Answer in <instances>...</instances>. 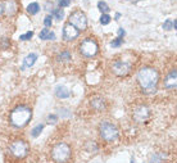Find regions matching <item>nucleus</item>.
Instances as JSON below:
<instances>
[{
    "mask_svg": "<svg viewBox=\"0 0 177 163\" xmlns=\"http://www.w3.org/2000/svg\"><path fill=\"white\" fill-rule=\"evenodd\" d=\"M158 80V72L150 67L141 68L137 73V82L145 94H154L157 91Z\"/></svg>",
    "mask_w": 177,
    "mask_h": 163,
    "instance_id": "f257e3e1",
    "label": "nucleus"
},
{
    "mask_svg": "<svg viewBox=\"0 0 177 163\" xmlns=\"http://www.w3.org/2000/svg\"><path fill=\"white\" fill-rule=\"evenodd\" d=\"M31 117H32L31 109L21 105V107H17L10 113V123L12 126L17 127V129H22V127H25L30 122Z\"/></svg>",
    "mask_w": 177,
    "mask_h": 163,
    "instance_id": "f03ea898",
    "label": "nucleus"
},
{
    "mask_svg": "<svg viewBox=\"0 0 177 163\" xmlns=\"http://www.w3.org/2000/svg\"><path fill=\"white\" fill-rule=\"evenodd\" d=\"M71 157V148L68 144H64V143H59L56 144L53 150H52V158L58 162V163H63L66 162L68 158Z\"/></svg>",
    "mask_w": 177,
    "mask_h": 163,
    "instance_id": "7ed1b4c3",
    "label": "nucleus"
},
{
    "mask_svg": "<svg viewBox=\"0 0 177 163\" xmlns=\"http://www.w3.org/2000/svg\"><path fill=\"white\" fill-rule=\"evenodd\" d=\"M99 132H100V136L105 141H114L118 138L117 127L110 122H103L99 127Z\"/></svg>",
    "mask_w": 177,
    "mask_h": 163,
    "instance_id": "20e7f679",
    "label": "nucleus"
},
{
    "mask_svg": "<svg viewBox=\"0 0 177 163\" xmlns=\"http://www.w3.org/2000/svg\"><path fill=\"white\" fill-rule=\"evenodd\" d=\"M68 21L79 31H85L87 28V18L85 16V13L81 10H75L73 13H71Z\"/></svg>",
    "mask_w": 177,
    "mask_h": 163,
    "instance_id": "39448f33",
    "label": "nucleus"
},
{
    "mask_svg": "<svg viewBox=\"0 0 177 163\" xmlns=\"http://www.w3.org/2000/svg\"><path fill=\"white\" fill-rule=\"evenodd\" d=\"M99 52V46L96 44V41L93 39H86L81 42L80 46V53L83 56H87V58H91V56H95Z\"/></svg>",
    "mask_w": 177,
    "mask_h": 163,
    "instance_id": "423d86ee",
    "label": "nucleus"
},
{
    "mask_svg": "<svg viewBox=\"0 0 177 163\" xmlns=\"http://www.w3.org/2000/svg\"><path fill=\"white\" fill-rule=\"evenodd\" d=\"M10 153L14 155V157H17L19 159L26 158L27 154H28V145L22 140H17V141H14V143H12Z\"/></svg>",
    "mask_w": 177,
    "mask_h": 163,
    "instance_id": "0eeeda50",
    "label": "nucleus"
},
{
    "mask_svg": "<svg viewBox=\"0 0 177 163\" xmlns=\"http://www.w3.org/2000/svg\"><path fill=\"white\" fill-rule=\"evenodd\" d=\"M112 69L117 76H127L131 71V64L126 62H121V60H116L113 63Z\"/></svg>",
    "mask_w": 177,
    "mask_h": 163,
    "instance_id": "6e6552de",
    "label": "nucleus"
},
{
    "mask_svg": "<svg viewBox=\"0 0 177 163\" xmlns=\"http://www.w3.org/2000/svg\"><path fill=\"white\" fill-rule=\"evenodd\" d=\"M149 118V109H148L145 105H139L133 111V119L137 123H143L146 119Z\"/></svg>",
    "mask_w": 177,
    "mask_h": 163,
    "instance_id": "1a4fd4ad",
    "label": "nucleus"
},
{
    "mask_svg": "<svg viewBox=\"0 0 177 163\" xmlns=\"http://www.w3.org/2000/svg\"><path fill=\"white\" fill-rule=\"evenodd\" d=\"M80 31L77 30L76 27H73L71 23H67L64 27H63V39L66 41H72L76 37H79Z\"/></svg>",
    "mask_w": 177,
    "mask_h": 163,
    "instance_id": "9d476101",
    "label": "nucleus"
},
{
    "mask_svg": "<svg viewBox=\"0 0 177 163\" xmlns=\"http://www.w3.org/2000/svg\"><path fill=\"white\" fill-rule=\"evenodd\" d=\"M90 104H91V107H93L95 111H98V112L104 111V109H105V107H107V104H105V100H104L103 98H99V96H96V98H93V99H91Z\"/></svg>",
    "mask_w": 177,
    "mask_h": 163,
    "instance_id": "9b49d317",
    "label": "nucleus"
},
{
    "mask_svg": "<svg viewBox=\"0 0 177 163\" xmlns=\"http://www.w3.org/2000/svg\"><path fill=\"white\" fill-rule=\"evenodd\" d=\"M3 8H4V13L8 14V16H13L14 13L17 12V4L14 0H6L5 3H3Z\"/></svg>",
    "mask_w": 177,
    "mask_h": 163,
    "instance_id": "f8f14e48",
    "label": "nucleus"
},
{
    "mask_svg": "<svg viewBox=\"0 0 177 163\" xmlns=\"http://www.w3.org/2000/svg\"><path fill=\"white\" fill-rule=\"evenodd\" d=\"M176 81H177V73H176V71H172V72H169L168 76L166 77L164 86L167 89H175L176 87Z\"/></svg>",
    "mask_w": 177,
    "mask_h": 163,
    "instance_id": "ddd939ff",
    "label": "nucleus"
},
{
    "mask_svg": "<svg viewBox=\"0 0 177 163\" xmlns=\"http://www.w3.org/2000/svg\"><path fill=\"white\" fill-rule=\"evenodd\" d=\"M55 95L58 96V98H60V99H66V98H69V95H71V91L66 87V86H56V89H55Z\"/></svg>",
    "mask_w": 177,
    "mask_h": 163,
    "instance_id": "4468645a",
    "label": "nucleus"
},
{
    "mask_svg": "<svg viewBox=\"0 0 177 163\" xmlns=\"http://www.w3.org/2000/svg\"><path fill=\"white\" fill-rule=\"evenodd\" d=\"M36 60H37V55H36V54H33V53H32V54H28L26 58H25V60H23V67H22V69L28 68V67H32Z\"/></svg>",
    "mask_w": 177,
    "mask_h": 163,
    "instance_id": "2eb2a0df",
    "label": "nucleus"
},
{
    "mask_svg": "<svg viewBox=\"0 0 177 163\" xmlns=\"http://www.w3.org/2000/svg\"><path fill=\"white\" fill-rule=\"evenodd\" d=\"M40 39L41 40H54L55 39V35L53 31H50L49 28H45L40 32Z\"/></svg>",
    "mask_w": 177,
    "mask_h": 163,
    "instance_id": "dca6fc26",
    "label": "nucleus"
},
{
    "mask_svg": "<svg viewBox=\"0 0 177 163\" xmlns=\"http://www.w3.org/2000/svg\"><path fill=\"white\" fill-rule=\"evenodd\" d=\"M71 58H72V55H71L69 50H64V52H62V53L58 55V60H59V62H63V63L69 62Z\"/></svg>",
    "mask_w": 177,
    "mask_h": 163,
    "instance_id": "f3484780",
    "label": "nucleus"
},
{
    "mask_svg": "<svg viewBox=\"0 0 177 163\" xmlns=\"http://www.w3.org/2000/svg\"><path fill=\"white\" fill-rule=\"evenodd\" d=\"M40 10V5L37 3H31L30 5L27 6V12L28 14H31V16H35V14H37Z\"/></svg>",
    "mask_w": 177,
    "mask_h": 163,
    "instance_id": "a211bd4d",
    "label": "nucleus"
},
{
    "mask_svg": "<svg viewBox=\"0 0 177 163\" xmlns=\"http://www.w3.org/2000/svg\"><path fill=\"white\" fill-rule=\"evenodd\" d=\"M98 8L100 9V12H103V13H108V12H109L108 4L104 3V2H99V3H98Z\"/></svg>",
    "mask_w": 177,
    "mask_h": 163,
    "instance_id": "6ab92c4d",
    "label": "nucleus"
},
{
    "mask_svg": "<svg viewBox=\"0 0 177 163\" xmlns=\"http://www.w3.org/2000/svg\"><path fill=\"white\" fill-rule=\"evenodd\" d=\"M53 14H54V17L58 19V21H60V19H63V17H64V10H62V9H54L53 10Z\"/></svg>",
    "mask_w": 177,
    "mask_h": 163,
    "instance_id": "aec40b11",
    "label": "nucleus"
},
{
    "mask_svg": "<svg viewBox=\"0 0 177 163\" xmlns=\"http://www.w3.org/2000/svg\"><path fill=\"white\" fill-rule=\"evenodd\" d=\"M163 30H166V31H171V30H173V21L167 19L166 22L163 23Z\"/></svg>",
    "mask_w": 177,
    "mask_h": 163,
    "instance_id": "412c9836",
    "label": "nucleus"
},
{
    "mask_svg": "<svg viewBox=\"0 0 177 163\" xmlns=\"http://www.w3.org/2000/svg\"><path fill=\"white\" fill-rule=\"evenodd\" d=\"M42 129H44V125L36 126V127H35V129L32 130V136H33V138H37V136L40 135V132L42 131Z\"/></svg>",
    "mask_w": 177,
    "mask_h": 163,
    "instance_id": "4be33fe9",
    "label": "nucleus"
},
{
    "mask_svg": "<svg viewBox=\"0 0 177 163\" xmlns=\"http://www.w3.org/2000/svg\"><path fill=\"white\" fill-rule=\"evenodd\" d=\"M110 22V17L108 16V14L107 13H104V14H102V17H100V23L102 25H108Z\"/></svg>",
    "mask_w": 177,
    "mask_h": 163,
    "instance_id": "5701e85b",
    "label": "nucleus"
},
{
    "mask_svg": "<svg viewBox=\"0 0 177 163\" xmlns=\"http://www.w3.org/2000/svg\"><path fill=\"white\" fill-rule=\"evenodd\" d=\"M122 42H123V40H122L121 36H119V37H117L116 40H113V41L110 42V46H112V48H118V46H121Z\"/></svg>",
    "mask_w": 177,
    "mask_h": 163,
    "instance_id": "b1692460",
    "label": "nucleus"
},
{
    "mask_svg": "<svg viewBox=\"0 0 177 163\" xmlns=\"http://www.w3.org/2000/svg\"><path fill=\"white\" fill-rule=\"evenodd\" d=\"M32 36H33V32H32V31H28V32L25 33V35H21V36H19V40H22V41H25V40H30Z\"/></svg>",
    "mask_w": 177,
    "mask_h": 163,
    "instance_id": "393cba45",
    "label": "nucleus"
},
{
    "mask_svg": "<svg viewBox=\"0 0 177 163\" xmlns=\"http://www.w3.org/2000/svg\"><path fill=\"white\" fill-rule=\"evenodd\" d=\"M71 3V0H58V4L60 8H64V6H68Z\"/></svg>",
    "mask_w": 177,
    "mask_h": 163,
    "instance_id": "a878e982",
    "label": "nucleus"
},
{
    "mask_svg": "<svg viewBox=\"0 0 177 163\" xmlns=\"http://www.w3.org/2000/svg\"><path fill=\"white\" fill-rule=\"evenodd\" d=\"M44 25H45L48 28L52 26V16H46V17H45V19H44Z\"/></svg>",
    "mask_w": 177,
    "mask_h": 163,
    "instance_id": "bb28decb",
    "label": "nucleus"
},
{
    "mask_svg": "<svg viewBox=\"0 0 177 163\" xmlns=\"http://www.w3.org/2000/svg\"><path fill=\"white\" fill-rule=\"evenodd\" d=\"M49 122H52V123H55L56 122V117L55 116H49Z\"/></svg>",
    "mask_w": 177,
    "mask_h": 163,
    "instance_id": "cd10ccee",
    "label": "nucleus"
},
{
    "mask_svg": "<svg viewBox=\"0 0 177 163\" xmlns=\"http://www.w3.org/2000/svg\"><path fill=\"white\" fill-rule=\"evenodd\" d=\"M4 14V8H3V3H0V16Z\"/></svg>",
    "mask_w": 177,
    "mask_h": 163,
    "instance_id": "c85d7f7f",
    "label": "nucleus"
},
{
    "mask_svg": "<svg viewBox=\"0 0 177 163\" xmlns=\"http://www.w3.org/2000/svg\"><path fill=\"white\" fill-rule=\"evenodd\" d=\"M119 36H125V30H123V28H119Z\"/></svg>",
    "mask_w": 177,
    "mask_h": 163,
    "instance_id": "c756f323",
    "label": "nucleus"
},
{
    "mask_svg": "<svg viewBox=\"0 0 177 163\" xmlns=\"http://www.w3.org/2000/svg\"><path fill=\"white\" fill-rule=\"evenodd\" d=\"M119 17H121V14H119V13H117V14H116V19H118Z\"/></svg>",
    "mask_w": 177,
    "mask_h": 163,
    "instance_id": "7c9ffc66",
    "label": "nucleus"
},
{
    "mask_svg": "<svg viewBox=\"0 0 177 163\" xmlns=\"http://www.w3.org/2000/svg\"><path fill=\"white\" fill-rule=\"evenodd\" d=\"M130 2H132V3H136V2H139V0H130Z\"/></svg>",
    "mask_w": 177,
    "mask_h": 163,
    "instance_id": "2f4dec72",
    "label": "nucleus"
}]
</instances>
